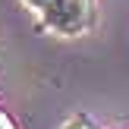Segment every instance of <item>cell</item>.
<instances>
[{
	"label": "cell",
	"instance_id": "obj_3",
	"mask_svg": "<svg viewBox=\"0 0 129 129\" xmlns=\"http://www.w3.org/2000/svg\"><path fill=\"white\" fill-rule=\"evenodd\" d=\"M66 129H94V126H91V123H85V120H73Z\"/></svg>",
	"mask_w": 129,
	"mask_h": 129
},
{
	"label": "cell",
	"instance_id": "obj_1",
	"mask_svg": "<svg viewBox=\"0 0 129 129\" xmlns=\"http://www.w3.org/2000/svg\"><path fill=\"white\" fill-rule=\"evenodd\" d=\"M41 19L57 35H82L91 22V0H50Z\"/></svg>",
	"mask_w": 129,
	"mask_h": 129
},
{
	"label": "cell",
	"instance_id": "obj_2",
	"mask_svg": "<svg viewBox=\"0 0 129 129\" xmlns=\"http://www.w3.org/2000/svg\"><path fill=\"white\" fill-rule=\"evenodd\" d=\"M22 3H25V6H31V10H38V13H41L44 6L50 3V0H22Z\"/></svg>",
	"mask_w": 129,
	"mask_h": 129
},
{
	"label": "cell",
	"instance_id": "obj_4",
	"mask_svg": "<svg viewBox=\"0 0 129 129\" xmlns=\"http://www.w3.org/2000/svg\"><path fill=\"white\" fill-rule=\"evenodd\" d=\"M0 129H16V126H13V120L6 117V113H0Z\"/></svg>",
	"mask_w": 129,
	"mask_h": 129
}]
</instances>
